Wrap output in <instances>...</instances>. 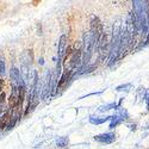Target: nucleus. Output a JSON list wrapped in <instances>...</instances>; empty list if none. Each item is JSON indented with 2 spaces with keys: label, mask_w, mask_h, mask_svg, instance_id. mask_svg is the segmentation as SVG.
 Here are the masks:
<instances>
[{
  "label": "nucleus",
  "mask_w": 149,
  "mask_h": 149,
  "mask_svg": "<svg viewBox=\"0 0 149 149\" xmlns=\"http://www.w3.org/2000/svg\"><path fill=\"white\" fill-rule=\"evenodd\" d=\"M134 16L136 19V26L143 31H147L148 17H147V5L146 0H132Z\"/></svg>",
  "instance_id": "1"
},
{
  "label": "nucleus",
  "mask_w": 149,
  "mask_h": 149,
  "mask_svg": "<svg viewBox=\"0 0 149 149\" xmlns=\"http://www.w3.org/2000/svg\"><path fill=\"white\" fill-rule=\"evenodd\" d=\"M97 44V40L94 35L90 31V32H86L84 35V45H82V62L85 66L88 65V62L93 55V49H94V45Z\"/></svg>",
  "instance_id": "2"
},
{
  "label": "nucleus",
  "mask_w": 149,
  "mask_h": 149,
  "mask_svg": "<svg viewBox=\"0 0 149 149\" xmlns=\"http://www.w3.org/2000/svg\"><path fill=\"white\" fill-rule=\"evenodd\" d=\"M90 26H91V32L94 35L95 40L104 32L103 23L100 22V19H99L98 17H95V16H93V17L91 18V24H90Z\"/></svg>",
  "instance_id": "3"
},
{
  "label": "nucleus",
  "mask_w": 149,
  "mask_h": 149,
  "mask_svg": "<svg viewBox=\"0 0 149 149\" xmlns=\"http://www.w3.org/2000/svg\"><path fill=\"white\" fill-rule=\"evenodd\" d=\"M10 78H11L12 82H13V85L17 86V87H18V86L24 85L22 73H20V70H19L18 68H16V67H13V68L10 70Z\"/></svg>",
  "instance_id": "4"
},
{
  "label": "nucleus",
  "mask_w": 149,
  "mask_h": 149,
  "mask_svg": "<svg viewBox=\"0 0 149 149\" xmlns=\"http://www.w3.org/2000/svg\"><path fill=\"white\" fill-rule=\"evenodd\" d=\"M94 140L98 142L105 143V144H110L116 140V135L113 132H105V134H100V135L94 136Z\"/></svg>",
  "instance_id": "5"
},
{
  "label": "nucleus",
  "mask_w": 149,
  "mask_h": 149,
  "mask_svg": "<svg viewBox=\"0 0 149 149\" xmlns=\"http://www.w3.org/2000/svg\"><path fill=\"white\" fill-rule=\"evenodd\" d=\"M81 61H82V52L80 50H75V52H73L72 53V57L69 60V65H70V68L74 69V68H77L80 63H81Z\"/></svg>",
  "instance_id": "6"
},
{
  "label": "nucleus",
  "mask_w": 149,
  "mask_h": 149,
  "mask_svg": "<svg viewBox=\"0 0 149 149\" xmlns=\"http://www.w3.org/2000/svg\"><path fill=\"white\" fill-rule=\"evenodd\" d=\"M67 36L66 35H62L60 37V42H58V61L63 58L65 56V53L67 50Z\"/></svg>",
  "instance_id": "7"
},
{
  "label": "nucleus",
  "mask_w": 149,
  "mask_h": 149,
  "mask_svg": "<svg viewBox=\"0 0 149 149\" xmlns=\"http://www.w3.org/2000/svg\"><path fill=\"white\" fill-rule=\"evenodd\" d=\"M111 118H112V116H107V117H94V116H91L90 117V122L92 124H95V125H98V124H103V123L110 120Z\"/></svg>",
  "instance_id": "8"
},
{
  "label": "nucleus",
  "mask_w": 149,
  "mask_h": 149,
  "mask_svg": "<svg viewBox=\"0 0 149 149\" xmlns=\"http://www.w3.org/2000/svg\"><path fill=\"white\" fill-rule=\"evenodd\" d=\"M70 74H72V70H65V73L62 74V77H61V79H60V81L57 84V87H62V86L67 82V80H69Z\"/></svg>",
  "instance_id": "9"
},
{
  "label": "nucleus",
  "mask_w": 149,
  "mask_h": 149,
  "mask_svg": "<svg viewBox=\"0 0 149 149\" xmlns=\"http://www.w3.org/2000/svg\"><path fill=\"white\" fill-rule=\"evenodd\" d=\"M8 122H10V113L8 112H5L3 115V117L0 118V130H4L7 127Z\"/></svg>",
  "instance_id": "10"
},
{
  "label": "nucleus",
  "mask_w": 149,
  "mask_h": 149,
  "mask_svg": "<svg viewBox=\"0 0 149 149\" xmlns=\"http://www.w3.org/2000/svg\"><path fill=\"white\" fill-rule=\"evenodd\" d=\"M68 143H69V139L66 137V136H62V137H58V139L56 140V146H57V148H65V147L68 146Z\"/></svg>",
  "instance_id": "11"
},
{
  "label": "nucleus",
  "mask_w": 149,
  "mask_h": 149,
  "mask_svg": "<svg viewBox=\"0 0 149 149\" xmlns=\"http://www.w3.org/2000/svg\"><path fill=\"white\" fill-rule=\"evenodd\" d=\"M117 107V104L116 103H111V104H107V105H104L99 109L100 112H105V111H109V110H112V109H116Z\"/></svg>",
  "instance_id": "12"
},
{
  "label": "nucleus",
  "mask_w": 149,
  "mask_h": 149,
  "mask_svg": "<svg viewBox=\"0 0 149 149\" xmlns=\"http://www.w3.org/2000/svg\"><path fill=\"white\" fill-rule=\"evenodd\" d=\"M112 122H111V124H110V129H113L115 127H117L118 124L120 123V120H122V118H119L118 116H112Z\"/></svg>",
  "instance_id": "13"
},
{
  "label": "nucleus",
  "mask_w": 149,
  "mask_h": 149,
  "mask_svg": "<svg viewBox=\"0 0 149 149\" xmlns=\"http://www.w3.org/2000/svg\"><path fill=\"white\" fill-rule=\"evenodd\" d=\"M5 61L3 58H0V75H5Z\"/></svg>",
  "instance_id": "14"
},
{
  "label": "nucleus",
  "mask_w": 149,
  "mask_h": 149,
  "mask_svg": "<svg viewBox=\"0 0 149 149\" xmlns=\"http://www.w3.org/2000/svg\"><path fill=\"white\" fill-rule=\"evenodd\" d=\"M130 87H131V85H130V84H125V85H120V86H118L116 90L119 91V92H120V91H128L127 88H130Z\"/></svg>",
  "instance_id": "15"
},
{
  "label": "nucleus",
  "mask_w": 149,
  "mask_h": 149,
  "mask_svg": "<svg viewBox=\"0 0 149 149\" xmlns=\"http://www.w3.org/2000/svg\"><path fill=\"white\" fill-rule=\"evenodd\" d=\"M5 100V93L4 92H0V103H3Z\"/></svg>",
  "instance_id": "16"
},
{
  "label": "nucleus",
  "mask_w": 149,
  "mask_h": 149,
  "mask_svg": "<svg viewBox=\"0 0 149 149\" xmlns=\"http://www.w3.org/2000/svg\"><path fill=\"white\" fill-rule=\"evenodd\" d=\"M4 84L5 81L3 79H0V92H3V88H4Z\"/></svg>",
  "instance_id": "17"
},
{
  "label": "nucleus",
  "mask_w": 149,
  "mask_h": 149,
  "mask_svg": "<svg viewBox=\"0 0 149 149\" xmlns=\"http://www.w3.org/2000/svg\"><path fill=\"white\" fill-rule=\"evenodd\" d=\"M147 107L149 110V92H148V95H147Z\"/></svg>",
  "instance_id": "18"
}]
</instances>
